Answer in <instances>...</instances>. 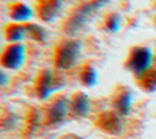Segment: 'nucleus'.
I'll use <instances>...</instances> for the list:
<instances>
[{
	"label": "nucleus",
	"mask_w": 156,
	"mask_h": 139,
	"mask_svg": "<svg viewBox=\"0 0 156 139\" xmlns=\"http://www.w3.org/2000/svg\"><path fill=\"white\" fill-rule=\"evenodd\" d=\"M90 109V102L86 94L78 92L73 96L70 101V115L73 117H83L89 113Z\"/></svg>",
	"instance_id": "obj_10"
},
{
	"label": "nucleus",
	"mask_w": 156,
	"mask_h": 139,
	"mask_svg": "<svg viewBox=\"0 0 156 139\" xmlns=\"http://www.w3.org/2000/svg\"><path fill=\"white\" fill-rule=\"evenodd\" d=\"M69 113H70V101H67L65 96H59L47 106V110L44 113V124L48 127H56L66 120Z\"/></svg>",
	"instance_id": "obj_4"
},
{
	"label": "nucleus",
	"mask_w": 156,
	"mask_h": 139,
	"mask_svg": "<svg viewBox=\"0 0 156 139\" xmlns=\"http://www.w3.org/2000/svg\"><path fill=\"white\" fill-rule=\"evenodd\" d=\"M132 99L133 92L129 87H126V85L118 87V90L112 95V110H115L121 116H126L130 112Z\"/></svg>",
	"instance_id": "obj_8"
},
{
	"label": "nucleus",
	"mask_w": 156,
	"mask_h": 139,
	"mask_svg": "<svg viewBox=\"0 0 156 139\" xmlns=\"http://www.w3.org/2000/svg\"><path fill=\"white\" fill-rule=\"evenodd\" d=\"M59 139H83V138H81L80 135H76V134H65Z\"/></svg>",
	"instance_id": "obj_17"
},
{
	"label": "nucleus",
	"mask_w": 156,
	"mask_h": 139,
	"mask_svg": "<svg viewBox=\"0 0 156 139\" xmlns=\"http://www.w3.org/2000/svg\"><path fill=\"white\" fill-rule=\"evenodd\" d=\"M121 15L118 13H111L105 17V21H104V25H105V29L111 33H116L121 28Z\"/></svg>",
	"instance_id": "obj_16"
},
{
	"label": "nucleus",
	"mask_w": 156,
	"mask_h": 139,
	"mask_svg": "<svg viewBox=\"0 0 156 139\" xmlns=\"http://www.w3.org/2000/svg\"><path fill=\"white\" fill-rule=\"evenodd\" d=\"M4 36L5 40L10 43H19L23 37H27L26 24H18V22L8 24L4 28Z\"/></svg>",
	"instance_id": "obj_12"
},
{
	"label": "nucleus",
	"mask_w": 156,
	"mask_h": 139,
	"mask_svg": "<svg viewBox=\"0 0 156 139\" xmlns=\"http://www.w3.org/2000/svg\"><path fill=\"white\" fill-rule=\"evenodd\" d=\"M152 59H154V54H152L149 47L136 46L130 50L129 57L125 62V68L129 72L134 73L136 77H138L140 74H143L144 72L151 68Z\"/></svg>",
	"instance_id": "obj_3"
},
{
	"label": "nucleus",
	"mask_w": 156,
	"mask_h": 139,
	"mask_svg": "<svg viewBox=\"0 0 156 139\" xmlns=\"http://www.w3.org/2000/svg\"><path fill=\"white\" fill-rule=\"evenodd\" d=\"M80 80L83 85L86 87H93L97 83V73L94 70V68L92 65H85L81 69L80 73Z\"/></svg>",
	"instance_id": "obj_14"
},
{
	"label": "nucleus",
	"mask_w": 156,
	"mask_h": 139,
	"mask_svg": "<svg viewBox=\"0 0 156 139\" xmlns=\"http://www.w3.org/2000/svg\"><path fill=\"white\" fill-rule=\"evenodd\" d=\"M25 61V46L21 43H12L7 46L2 55V65L5 69L16 70L23 65Z\"/></svg>",
	"instance_id": "obj_6"
},
{
	"label": "nucleus",
	"mask_w": 156,
	"mask_h": 139,
	"mask_svg": "<svg viewBox=\"0 0 156 139\" xmlns=\"http://www.w3.org/2000/svg\"><path fill=\"white\" fill-rule=\"evenodd\" d=\"M63 0H36V11L40 19L52 22L62 8Z\"/></svg>",
	"instance_id": "obj_9"
},
{
	"label": "nucleus",
	"mask_w": 156,
	"mask_h": 139,
	"mask_svg": "<svg viewBox=\"0 0 156 139\" xmlns=\"http://www.w3.org/2000/svg\"><path fill=\"white\" fill-rule=\"evenodd\" d=\"M107 0H88V2L81 3L70 13L69 18L65 22V32L69 35L80 32L89 21L94 17V14L104 7Z\"/></svg>",
	"instance_id": "obj_1"
},
{
	"label": "nucleus",
	"mask_w": 156,
	"mask_h": 139,
	"mask_svg": "<svg viewBox=\"0 0 156 139\" xmlns=\"http://www.w3.org/2000/svg\"><path fill=\"white\" fill-rule=\"evenodd\" d=\"M137 84L147 92L156 91V66H151L148 70L137 77Z\"/></svg>",
	"instance_id": "obj_13"
},
{
	"label": "nucleus",
	"mask_w": 156,
	"mask_h": 139,
	"mask_svg": "<svg viewBox=\"0 0 156 139\" xmlns=\"http://www.w3.org/2000/svg\"><path fill=\"white\" fill-rule=\"evenodd\" d=\"M62 83L59 81V77L55 76L51 70H43L36 81V94L40 99L48 98L55 90L60 88Z\"/></svg>",
	"instance_id": "obj_7"
},
{
	"label": "nucleus",
	"mask_w": 156,
	"mask_h": 139,
	"mask_svg": "<svg viewBox=\"0 0 156 139\" xmlns=\"http://www.w3.org/2000/svg\"><path fill=\"white\" fill-rule=\"evenodd\" d=\"M81 54V43L78 40H63L55 50V65L58 69L67 70L77 63Z\"/></svg>",
	"instance_id": "obj_2"
},
{
	"label": "nucleus",
	"mask_w": 156,
	"mask_h": 139,
	"mask_svg": "<svg viewBox=\"0 0 156 139\" xmlns=\"http://www.w3.org/2000/svg\"><path fill=\"white\" fill-rule=\"evenodd\" d=\"M155 62H156V57H155Z\"/></svg>",
	"instance_id": "obj_19"
},
{
	"label": "nucleus",
	"mask_w": 156,
	"mask_h": 139,
	"mask_svg": "<svg viewBox=\"0 0 156 139\" xmlns=\"http://www.w3.org/2000/svg\"><path fill=\"white\" fill-rule=\"evenodd\" d=\"M26 29H27V37L29 39H33L34 41H38V43L45 40V37H47L45 29H43L40 25L26 22Z\"/></svg>",
	"instance_id": "obj_15"
},
{
	"label": "nucleus",
	"mask_w": 156,
	"mask_h": 139,
	"mask_svg": "<svg viewBox=\"0 0 156 139\" xmlns=\"http://www.w3.org/2000/svg\"><path fill=\"white\" fill-rule=\"evenodd\" d=\"M155 24H156V18H155Z\"/></svg>",
	"instance_id": "obj_18"
},
{
	"label": "nucleus",
	"mask_w": 156,
	"mask_h": 139,
	"mask_svg": "<svg viewBox=\"0 0 156 139\" xmlns=\"http://www.w3.org/2000/svg\"><path fill=\"white\" fill-rule=\"evenodd\" d=\"M96 127L105 134L116 137L123 130V120H122V116L115 110H105L97 116Z\"/></svg>",
	"instance_id": "obj_5"
},
{
	"label": "nucleus",
	"mask_w": 156,
	"mask_h": 139,
	"mask_svg": "<svg viewBox=\"0 0 156 139\" xmlns=\"http://www.w3.org/2000/svg\"><path fill=\"white\" fill-rule=\"evenodd\" d=\"M33 15V10L29 6L23 4V3L15 2L10 6V17L14 22L18 24H26Z\"/></svg>",
	"instance_id": "obj_11"
}]
</instances>
